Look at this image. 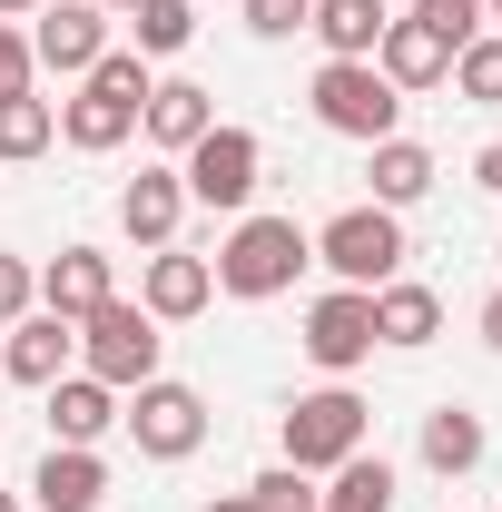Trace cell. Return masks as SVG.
<instances>
[{"mask_svg":"<svg viewBox=\"0 0 502 512\" xmlns=\"http://www.w3.org/2000/svg\"><path fill=\"white\" fill-rule=\"evenodd\" d=\"M138 109H148V60L138 50H109V60L79 79V99H60V138L79 158H109L138 138Z\"/></svg>","mask_w":502,"mask_h":512,"instance_id":"cell-1","label":"cell"},{"mask_svg":"<svg viewBox=\"0 0 502 512\" xmlns=\"http://www.w3.org/2000/svg\"><path fill=\"white\" fill-rule=\"evenodd\" d=\"M0 512H20V503H10V493H0Z\"/></svg>","mask_w":502,"mask_h":512,"instance_id":"cell-38","label":"cell"},{"mask_svg":"<svg viewBox=\"0 0 502 512\" xmlns=\"http://www.w3.org/2000/svg\"><path fill=\"white\" fill-rule=\"evenodd\" d=\"M256 168H266V148H256V128H207L188 148V207H227V217H247V197H256Z\"/></svg>","mask_w":502,"mask_h":512,"instance_id":"cell-8","label":"cell"},{"mask_svg":"<svg viewBox=\"0 0 502 512\" xmlns=\"http://www.w3.org/2000/svg\"><path fill=\"white\" fill-rule=\"evenodd\" d=\"M178 217H188V178H178V168H138V178L119 188V227H128L148 256L178 247Z\"/></svg>","mask_w":502,"mask_h":512,"instance_id":"cell-13","label":"cell"},{"mask_svg":"<svg viewBox=\"0 0 502 512\" xmlns=\"http://www.w3.org/2000/svg\"><path fill=\"white\" fill-rule=\"evenodd\" d=\"M414 20H434L443 40H453V50H463V40H473V30H483V0H414Z\"/></svg>","mask_w":502,"mask_h":512,"instance_id":"cell-29","label":"cell"},{"mask_svg":"<svg viewBox=\"0 0 502 512\" xmlns=\"http://www.w3.org/2000/svg\"><path fill=\"white\" fill-rule=\"evenodd\" d=\"M247 512H325V493H315V473H296V463H266L247 483Z\"/></svg>","mask_w":502,"mask_h":512,"instance_id":"cell-27","label":"cell"},{"mask_svg":"<svg viewBox=\"0 0 502 512\" xmlns=\"http://www.w3.org/2000/svg\"><path fill=\"white\" fill-rule=\"evenodd\" d=\"M306 266H315V237L296 217H237L227 247H217V286L247 296V306H266V296H286Z\"/></svg>","mask_w":502,"mask_h":512,"instance_id":"cell-2","label":"cell"},{"mask_svg":"<svg viewBox=\"0 0 502 512\" xmlns=\"http://www.w3.org/2000/svg\"><path fill=\"white\" fill-rule=\"evenodd\" d=\"M79 375H99L109 394L148 384V375H158V316H148V306H128V296L89 306V316H79Z\"/></svg>","mask_w":502,"mask_h":512,"instance_id":"cell-4","label":"cell"},{"mask_svg":"<svg viewBox=\"0 0 502 512\" xmlns=\"http://www.w3.org/2000/svg\"><path fill=\"white\" fill-rule=\"evenodd\" d=\"M138 128H148L158 148H178V158H188L197 138L217 128V99H207L197 79H148V109H138Z\"/></svg>","mask_w":502,"mask_h":512,"instance_id":"cell-17","label":"cell"},{"mask_svg":"<svg viewBox=\"0 0 502 512\" xmlns=\"http://www.w3.org/2000/svg\"><path fill=\"white\" fill-rule=\"evenodd\" d=\"M365 434H375V404L355 384H315L286 404V463L296 473H335L345 453H365Z\"/></svg>","mask_w":502,"mask_h":512,"instance_id":"cell-3","label":"cell"},{"mask_svg":"<svg viewBox=\"0 0 502 512\" xmlns=\"http://www.w3.org/2000/svg\"><path fill=\"white\" fill-rule=\"evenodd\" d=\"M384 0H315V40H325V60H375V40H384Z\"/></svg>","mask_w":502,"mask_h":512,"instance_id":"cell-21","label":"cell"},{"mask_svg":"<svg viewBox=\"0 0 502 512\" xmlns=\"http://www.w3.org/2000/svg\"><path fill=\"white\" fill-rule=\"evenodd\" d=\"M306 355L335 384L355 375V365L375 355V286H335V296H315V306H306Z\"/></svg>","mask_w":502,"mask_h":512,"instance_id":"cell-9","label":"cell"},{"mask_svg":"<svg viewBox=\"0 0 502 512\" xmlns=\"http://www.w3.org/2000/svg\"><path fill=\"white\" fill-rule=\"evenodd\" d=\"M128 30H138V60H178L197 40V0H138Z\"/></svg>","mask_w":502,"mask_h":512,"instance_id":"cell-25","label":"cell"},{"mask_svg":"<svg viewBox=\"0 0 502 512\" xmlns=\"http://www.w3.org/2000/svg\"><path fill=\"white\" fill-rule=\"evenodd\" d=\"M69 355H79V325L69 316H50V306H30V316L10 325V345H0V375H20V384H50L69 375Z\"/></svg>","mask_w":502,"mask_h":512,"instance_id":"cell-12","label":"cell"},{"mask_svg":"<svg viewBox=\"0 0 502 512\" xmlns=\"http://www.w3.org/2000/svg\"><path fill=\"white\" fill-rule=\"evenodd\" d=\"M375 69L394 79V89H443V79H453V40H443L434 20H384Z\"/></svg>","mask_w":502,"mask_h":512,"instance_id":"cell-14","label":"cell"},{"mask_svg":"<svg viewBox=\"0 0 502 512\" xmlns=\"http://www.w3.org/2000/svg\"><path fill=\"white\" fill-rule=\"evenodd\" d=\"M306 20H315V0H247V30H256V40H296Z\"/></svg>","mask_w":502,"mask_h":512,"instance_id":"cell-28","label":"cell"},{"mask_svg":"<svg viewBox=\"0 0 502 512\" xmlns=\"http://www.w3.org/2000/svg\"><path fill=\"white\" fill-rule=\"evenodd\" d=\"M30 503H40V512H99V503H109V463H99V444H50V463L30 473Z\"/></svg>","mask_w":502,"mask_h":512,"instance_id":"cell-15","label":"cell"},{"mask_svg":"<svg viewBox=\"0 0 502 512\" xmlns=\"http://www.w3.org/2000/svg\"><path fill=\"white\" fill-rule=\"evenodd\" d=\"M483 345H493V355H502V296H493V306H483Z\"/></svg>","mask_w":502,"mask_h":512,"instance_id":"cell-33","label":"cell"},{"mask_svg":"<svg viewBox=\"0 0 502 512\" xmlns=\"http://www.w3.org/2000/svg\"><path fill=\"white\" fill-rule=\"evenodd\" d=\"M483 444H493V434H483L473 404H434V414H424V463H434L443 483H463V473L483 463Z\"/></svg>","mask_w":502,"mask_h":512,"instance_id":"cell-20","label":"cell"},{"mask_svg":"<svg viewBox=\"0 0 502 512\" xmlns=\"http://www.w3.org/2000/svg\"><path fill=\"white\" fill-rule=\"evenodd\" d=\"M30 20H40V30H30V60H40V69L89 79V69L109 60V10H89V0H40Z\"/></svg>","mask_w":502,"mask_h":512,"instance_id":"cell-10","label":"cell"},{"mask_svg":"<svg viewBox=\"0 0 502 512\" xmlns=\"http://www.w3.org/2000/svg\"><path fill=\"white\" fill-rule=\"evenodd\" d=\"M315 266H335L345 286H384V276L404 266V217L375 207V197L345 207V217H325V227H315Z\"/></svg>","mask_w":502,"mask_h":512,"instance_id":"cell-6","label":"cell"},{"mask_svg":"<svg viewBox=\"0 0 502 512\" xmlns=\"http://www.w3.org/2000/svg\"><path fill=\"white\" fill-rule=\"evenodd\" d=\"M109 296H119V286H109V247H60L40 266V306L69 316V325L89 316V306H109Z\"/></svg>","mask_w":502,"mask_h":512,"instance_id":"cell-16","label":"cell"},{"mask_svg":"<svg viewBox=\"0 0 502 512\" xmlns=\"http://www.w3.org/2000/svg\"><path fill=\"white\" fill-rule=\"evenodd\" d=\"M30 10H40V0H0V20H30Z\"/></svg>","mask_w":502,"mask_h":512,"instance_id":"cell-34","label":"cell"},{"mask_svg":"<svg viewBox=\"0 0 502 512\" xmlns=\"http://www.w3.org/2000/svg\"><path fill=\"white\" fill-rule=\"evenodd\" d=\"M325 512H394V463L384 453H345L335 483H325Z\"/></svg>","mask_w":502,"mask_h":512,"instance_id":"cell-23","label":"cell"},{"mask_svg":"<svg viewBox=\"0 0 502 512\" xmlns=\"http://www.w3.org/2000/svg\"><path fill=\"white\" fill-rule=\"evenodd\" d=\"M365 178H375V207L404 217L414 197H434V148H414V138H375V168H365Z\"/></svg>","mask_w":502,"mask_h":512,"instance_id":"cell-22","label":"cell"},{"mask_svg":"<svg viewBox=\"0 0 502 512\" xmlns=\"http://www.w3.org/2000/svg\"><path fill=\"white\" fill-rule=\"evenodd\" d=\"M109 424H119V394L99 375H60L50 384V444H99Z\"/></svg>","mask_w":502,"mask_h":512,"instance_id":"cell-19","label":"cell"},{"mask_svg":"<svg viewBox=\"0 0 502 512\" xmlns=\"http://www.w3.org/2000/svg\"><path fill=\"white\" fill-rule=\"evenodd\" d=\"M119 424H128V444L148 453V463H188V453L207 444V404H197V384H168V375L128 384Z\"/></svg>","mask_w":502,"mask_h":512,"instance_id":"cell-7","label":"cell"},{"mask_svg":"<svg viewBox=\"0 0 502 512\" xmlns=\"http://www.w3.org/2000/svg\"><path fill=\"white\" fill-rule=\"evenodd\" d=\"M30 306H40V276H30L20 256H0V325H20Z\"/></svg>","mask_w":502,"mask_h":512,"instance_id":"cell-30","label":"cell"},{"mask_svg":"<svg viewBox=\"0 0 502 512\" xmlns=\"http://www.w3.org/2000/svg\"><path fill=\"white\" fill-rule=\"evenodd\" d=\"M473 178H483V188L502 197V138H493V148H483V158H473Z\"/></svg>","mask_w":502,"mask_h":512,"instance_id":"cell-32","label":"cell"},{"mask_svg":"<svg viewBox=\"0 0 502 512\" xmlns=\"http://www.w3.org/2000/svg\"><path fill=\"white\" fill-rule=\"evenodd\" d=\"M207 512H247V493H227V503H207Z\"/></svg>","mask_w":502,"mask_h":512,"instance_id":"cell-35","label":"cell"},{"mask_svg":"<svg viewBox=\"0 0 502 512\" xmlns=\"http://www.w3.org/2000/svg\"><path fill=\"white\" fill-rule=\"evenodd\" d=\"M60 138V99H40V89H20V99H0V158L20 168V158H40Z\"/></svg>","mask_w":502,"mask_h":512,"instance_id":"cell-24","label":"cell"},{"mask_svg":"<svg viewBox=\"0 0 502 512\" xmlns=\"http://www.w3.org/2000/svg\"><path fill=\"white\" fill-rule=\"evenodd\" d=\"M207 296H217V266H207V256H188V247H158V256H148V276H138V306H148L158 325L207 316Z\"/></svg>","mask_w":502,"mask_h":512,"instance_id":"cell-11","label":"cell"},{"mask_svg":"<svg viewBox=\"0 0 502 512\" xmlns=\"http://www.w3.org/2000/svg\"><path fill=\"white\" fill-rule=\"evenodd\" d=\"M89 10H138V0H89Z\"/></svg>","mask_w":502,"mask_h":512,"instance_id":"cell-36","label":"cell"},{"mask_svg":"<svg viewBox=\"0 0 502 512\" xmlns=\"http://www.w3.org/2000/svg\"><path fill=\"white\" fill-rule=\"evenodd\" d=\"M483 20H493V30H502V0H483Z\"/></svg>","mask_w":502,"mask_h":512,"instance_id":"cell-37","label":"cell"},{"mask_svg":"<svg viewBox=\"0 0 502 512\" xmlns=\"http://www.w3.org/2000/svg\"><path fill=\"white\" fill-rule=\"evenodd\" d=\"M30 30H10V20H0V99H20V89H30Z\"/></svg>","mask_w":502,"mask_h":512,"instance_id":"cell-31","label":"cell"},{"mask_svg":"<svg viewBox=\"0 0 502 512\" xmlns=\"http://www.w3.org/2000/svg\"><path fill=\"white\" fill-rule=\"evenodd\" d=\"M453 89H463L473 109H502V30H473V40L453 50Z\"/></svg>","mask_w":502,"mask_h":512,"instance_id":"cell-26","label":"cell"},{"mask_svg":"<svg viewBox=\"0 0 502 512\" xmlns=\"http://www.w3.org/2000/svg\"><path fill=\"white\" fill-rule=\"evenodd\" d=\"M443 335V296L414 276H384L375 286V345H434Z\"/></svg>","mask_w":502,"mask_h":512,"instance_id":"cell-18","label":"cell"},{"mask_svg":"<svg viewBox=\"0 0 502 512\" xmlns=\"http://www.w3.org/2000/svg\"><path fill=\"white\" fill-rule=\"evenodd\" d=\"M306 99H315V119L335 128V138H365V148L394 138V119H404V89H394L375 60H325Z\"/></svg>","mask_w":502,"mask_h":512,"instance_id":"cell-5","label":"cell"}]
</instances>
